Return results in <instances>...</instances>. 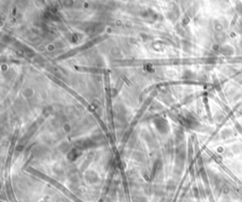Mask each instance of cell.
Listing matches in <instances>:
<instances>
[{"mask_svg": "<svg viewBox=\"0 0 242 202\" xmlns=\"http://www.w3.org/2000/svg\"><path fill=\"white\" fill-rule=\"evenodd\" d=\"M221 52H222L224 55H231V54H233V48L231 46H225L224 48L222 47V50H221Z\"/></svg>", "mask_w": 242, "mask_h": 202, "instance_id": "1", "label": "cell"}]
</instances>
